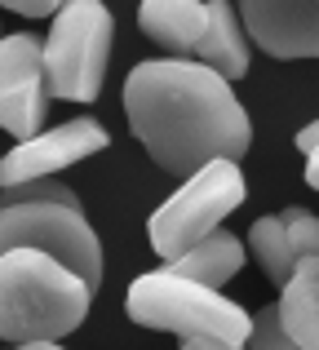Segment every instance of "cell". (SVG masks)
<instances>
[{"mask_svg":"<svg viewBox=\"0 0 319 350\" xmlns=\"http://www.w3.org/2000/svg\"><path fill=\"white\" fill-rule=\"evenodd\" d=\"M124 116L169 178H191L213 160H240L253 124L231 80L199 58H151L124 80Z\"/></svg>","mask_w":319,"mask_h":350,"instance_id":"obj_1","label":"cell"},{"mask_svg":"<svg viewBox=\"0 0 319 350\" xmlns=\"http://www.w3.org/2000/svg\"><path fill=\"white\" fill-rule=\"evenodd\" d=\"M94 284L44 248L0 253V342L58 346L85 324Z\"/></svg>","mask_w":319,"mask_h":350,"instance_id":"obj_2","label":"cell"},{"mask_svg":"<svg viewBox=\"0 0 319 350\" xmlns=\"http://www.w3.org/2000/svg\"><path fill=\"white\" fill-rule=\"evenodd\" d=\"M124 310H129L133 324L173 333L186 350H235V346H249L253 337L249 310L235 306L231 297H222L213 284H199L191 275L173 271V266L138 275L129 284Z\"/></svg>","mask_w":319,"mask_h":350,"instance_id":"obj_3","label":"cell"},{"mask_svg":"<svg viewBox=\"0 0 319 350\" xmlns=\"http://www.w3.org/2000/svg\"><path fill=\"white\" fill-rule=\"evenodd\" d=\"M9 248H44L76 275L102 288V239L89 226L80 196L53 178H31L0 187V253Z\"/></svg>","mask_w":319,"mask_h":350,"instance_id":"obj_4","label":"cell"},{"mask_svg":"<svg viewBox=\"0 0 319 350\" xmlns=\"http://www.w3.org/2000/svg\"><path fill=\"white\" fill-rule=\"evenodd\" d=\"M115 23L102 0H67L49 23L44 67L49 89L62 103H94L102 94V76L111 62Z\"/></svg>","mask_w":319,"mask_h":350,"instance_id":"obj_5","label":"cell"},{"mask_svg":"<svg viewBox=\"0 0 319 350\" xmlns=\"http://www.w3.org/2000/svg\"><path fill=\"white\" fill-rule=\"evenodd\" d=\"M244 196H249V187H244L240 160H226L222 155V160L204 164L199 173L182 178V187L151 213V222H147L151 248L164 262L182 257L191 244H199L208 231H217L244 204Z\"/></svg>","mask_w":319,"mask_h":350,"instance_id":"obj_6","label":"cell"},{"mask_svg":"<svg viewBox=\"0 0 319 350\" xmlns=\"http://www.w3.org/2000/svg\"><path fill=\"white\" fill-rule=\"evenodd\" d=\"M49 67H44V40L31 31L0 36V129L14 137H31L44 129L49 111Z\"/></svg>","mask_w":319,"mask_h":350,"instance_id":"obj_7","label":"cell"},{"mask_svg":"<svg viewBox=\"0 0 319 350\" xmlns=\"http://www.w3.org/2000/svg\"><path fill=\"white\" fill-rule=\"evenodd\" d=\"M107 142H111V133L89 116L40 129L31 137H18L14 151L0 155V187H18V182H31V178H53L58 169H71V164L89 160V155L107 151Z\"/></svg>","mask_w":319,"mask_h":350,"instance_id":"obj_8","label":"cell"},{"mask_svg":"<svg viewBox=\"0 0 319 350\" xmlns=\"http://www.w3.org/2000/svg\"><path fill=\"white\" fill-rule=\"evenodd\" d=\"M249 40L271 58H319V0H240Z\"/></svg>","mask_w":319,"mask_h":350,"instance_id":"obj_9","label":"cell"},{"mask_svg":"<svg viewBox=\"0 0 319 350\" xmlns=\"http://www.w3.org/2000/svg\"><path fill=\"white\" fill-rule=\"evenodd\" d=\"M138 27H142L147 40L164 44L169 53L195 58V44L208 27V5L204 0H142Z\"/></svg>","mask_w":319,"mask_h":350,"instance_id":"obj_10","label":"cell"},{"mask_svg":"<svg viewBox=\"0 0 319 350\" xmlns=\"http://www.w3.org/2000/svg\"><path fill=\"white\" fill-rule=\"evenodd\" d=\"M279 315L293 337V350H319V248L302 253L279 288Z\"/></svg>","mask_w":319,"mask_h":350,"instance_id":"obj_11","label":"cell"},{"mask_svg":"<svg viewBox=\"0 0 319 350\" xmlns=\"http://www.w3.org/2000/svg\"><path fill=\"white\" fill-rule=\"evenodd\" d=\"M249 44L240 9H231V0H208V27L195 44V58L217 67L226 80H240L249 71Z\"/></svg>","mask_w":319,"mask_h":350,"instance_id":"obj_12","label":"cell"},{"mask_svg":"<svg viewBox=\"0 0 319 350\" xmlns=\"http://www.w3.org/2000/svg\"><path fill=\"white\" fill-rule=\"evenodd\" d=\"M244 257H249V253H244L240 239L217 226V231H208L199 244H191L182 257H173V262H164V266L191 275V280H199V284H213V288H222V284H231V275H240Z\"/></svg>","mask_w":319,"mask_h":350,"instance_id":"obj_13","label":"cell"},{"mask_svg":"<svg viewBox=\"0 0 319 350\" xmlns=\"http://www.w3.org/2000/svg\"><path fill=\"white\" fill-rule=\"evenodd\" d=\"M249 253L258 257V266L266 271V280L284 288L288 275H293V266H297V257H302V248H297L293 231H288V217L275 213V217H258V222H253Z\"/></svg>","mask_w":319,"mask_h":350,"instance_id":"obj_14","label":"cell"},{"mask_svg":"<svg viewBox=\"0 0 319 350\" xmlns=\"http://www.w3.org/2000/svg\"><path fill=\"white\" fill-rule=\"evenodd\" d=\"M249 346H258V350H293V337H288L284 315H279V301L253 315V337H249Z\"/></svg>","mask_w":319,"mask_h":350,"instance_id":"obj_15","label":"cell"},{"mask_svg":"<svg viewBox=\"0 0 319 350\" xmlns=\"http://www.w3.org/2000/svg\"><path fill=\"white\" fill-rule=\"evenodd\" d=\"M67 0H0V9L9 14H23V18H53Z\"/></svg>","mask_w":319,"mask_h":350,"instance_id":"obj_16","label":"cell"},{"mask_svg":"<svg viewBox=\"0 0 319 350\" xmlns=\"http://www.w3.org/2000/svg\"><path fill=\"white\" fill-rule=\"evenodd\" d=\"M293 142H297V151H302V155H311L315 146H319V120H311V124H302V129H297V137H293Z\"/></svg>","mask_w":319,"mask_h":350,"instance_id":"obj_17","label":"cell"},{"mask_svg":"<svg viewBox=\"0 0 319 350\" xmlns=\"http://www.w3.org/2000/svg\"><path fill=\"white\" fill-rule=\"evenodd\" d=\"M306 187H315L319 191V146L311 155H306Z\"/></svg>","mask_w":319,"mask_h":350,"instance_id":"obj_18","label":"cell"}]
</instances>
